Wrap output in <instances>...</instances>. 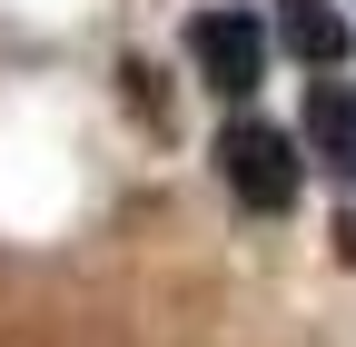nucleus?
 I'll use <instances>...</instances> for the list:
<instances>
[{
    "instance_id": "39448f33",
    "label": "nucleus",
    "mask_w": 356,
    "mask_h": 347,
    "mask_svg": "<svg viewBox=\"0 0 356 347\" xmlns=\"http://www.w3.org/2000/svg\"><path fill=\"white\" fill-rule=\"evenodd\" d=\"M337 258H346V268H356V208H346V219H337Z\"/></svg>"
},
{
    "instance_id": "20e7f679",
    "label": "nucleus",
    "mask_w": 356,
    "mask_h": 347,
    "mask_svg": "<svg viewBox=\"0 0 356 347\" xmlns=\"http://www.w3.org/2000/svg\"><path fill=\"white\" fill-rule=\"evenodd\" d=\"M277 40H287L297 60H317V70L346 60V20L327 10V0H277Z\"/></svg>"
},
{
    "instance_id": "f03ea898",
    "label": "nucleus",
    "mask_w": 356,
    "mask_h": 347,
    "mask_svg": "<svg viewBox=\"0 0 356 347\" xmlns=\"http://www.w3.org/2000/svg\"><path fill=\"white\" fill-rule=\"evenodd\" d=\"M188 70H198V90L248 100L267 79V20L257 10H198L188 20Z\"/></svg>"
},
{
    "instance_id": "7ed1b4c3",
    "label": "nucleus",
    "mask_w": 356,
    "mask_h": 347,
    "mask_svg": "<svg viewBox=\"0 0 356 347\" xmlns=\"http://www.w3.org/2000/svg\"><path fill=\"white\" fill-rule=\"evenodd\" d=\"M307 149L356 179V79H317V100H307Z\"/></svg>"
},
{
    "instance_id": "f257e3e1",
    "label": "nucleus",
    "mask_w": 356,
    "mask_h": 347,
    "mask_svg": "<svg viewBox=\"0 0 356 347\" xmlns=\"http://www.w3.org/2000/svg\"><path fill=\"white\" fill-rule=\"evenodd\" d=\"M218 179H228L238 208L287 219V208H297V139L277 119H228V129H218Z\"/></svg>"
}]
</instances>
